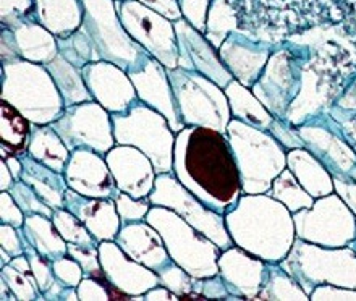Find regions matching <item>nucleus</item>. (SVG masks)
Segmentation results:
<instances>
[{
  "mask_svg": "<svg viewBox=\"0 0 356 301\" xmlns=\"http://www.w3.org/2000/svg\"><path fill=\"white\" fill-rule=\"evenodd\" d=\"M172 174L196 198L222 215L243 195L229 138L211 128L185 127L177 133Z\"/></svg>",
  "mask_w": 356,
  "mask_h": 301,
  "instance_id": "1",
  "label": "nucleus"
},
{
  "mask_svg": "<svg viewBox=\"0 0 356 301\" xmlns=\"http://www.w3.org/2000/svg\"><path fill=\"white\" fill-rule=\"evenodd\" d=\"M224 217L234 245L266 263L280 264L296 240L293 214L269 193H243Z\"/></svg>",
  "mask_w": 356,
  "mask_h": 301,
  "instance_id": "2",
  "label": "nucleus"
},
{
  "mask_svg": "<svg viewBox=\"0 0 356 301\" xmlns=\"http://www.w3.org/2000/svg\"><path fill=\"white\" fill-rule=\"evenodd\" d=\"M245 195L269 193L272 184L286 169V149L267 130L232 118L227 127Z\"/></svg>",
  "mask_w": 356,
  "mask_h": 301,
  "instance_id": "3",
  "label": "nucleus"
},
{
  "mask_svg": "<svg viewBox=\"0 0 356 301\" xmlns=\"http://www.w3.org/2000/svg\"><path fill=\"white\" fill-rule=\"evenodd\" d=\"M0 101L12 104L34 125H52L65 111V102L46 65L28 60L2 65Z\"/></svg>",
  "mask_w": 356,
  "mask_h": 301,
  "instance_id": "4",
  "label": "nucleus"
},
{
  "mask_svg": "<svg viewBox=\"0 0 356 301\" xmlns=\"http://www.w3.org/2000/svg\"><path fill=\"white\" fill-rule=\"evenodd\" d=\"M146 222L159 231L174 263L181 266L196 279L214 277L219 274L222 250L211 238L164 206H151Z\"/></svg>",
  "mask_w": 356,
  "mask_h": 301,
  "instance_id": "5",
  "label": "nucleus"
},
{
  "mask_svg": "<svg viewBox=\"0 0 356 301\" xmlns=\"http://www.w3.org/2000/svg\"><path fill=\"white\" fill-rule=\"evenodd\" d=\"M280 266L308 295L325 284L356 290V253L352 246L327 248L296 238Z\"/></svg>",
  "mask_w": 356,
  "mask_h": 301,
  "instance_id": "6",
  "label": "nucleus"
},
{
  "mask_svg": "<svg viewBox=\"0 0 356 301\" xmlns=\"http://www.w3.org/2000/svg\"><path fill=\"white\" fill-rule=\"evenodd\" d=\"M117 145L138 147L154 164L157 175L172 174L177 133L167 118L138 101L125 113H112Z\"/></svg>",
  "mask_w": 356,
  "mask_h": 301,
  "instance_id": "7",
  "label": "nucleus"
},
{
  "mask_svg": "<svg viewBox=\"0 0 356 301\" xmlns=\"http://www.w3.org/2000/svg\"><path fill=\"white\" fill-rule=\"evenodd\" d=\"M178 113L185 127H204L227 133L232 117L224 88L197 72L174 68L169 70Z\"/></svg>",
  "mask_w": 356,
  "mask_h": 301,
  "instance_id": "8",
  "label": "nucleus"
},
{
  "mask_svg": "<svg viewBox=\"0 0 356 301\" xmlns=\"http://www.w3.org/2000/svg\"><path fill=\"white\" fill-rule=\"evenodd\" d=\"M85 7L83 28L86 29L102 60L115 63L127 73L135 72L149 54L133 41L118 17L115 0H81Z\"/></svg>",
  "mask_w": 356,
  "mask_h": 301,
  "instance_id": "9",
  "label": "nucleus"
},
{
  "mask_svg": "<svg viewBox=\"0 0 356 301\" xmlns=\"http://www.w3.org/2000/svg\"><path fill=\"white\" fill-rule=\"evenodd\" d=\"M296 238L308 243L343 248L356 240V215L337 193L314 201L313 207L293 214Z\"/></svg>",
  "mask_w": 356,
  "mask_h": 301,
  "instance_id": "10",
  "label": "nucleus"
},
{
  "mask_svg": "<svg viewBox=\"0 0 356 301\" xmlns=\"http://www.w3.org/2000/svg\"><path fill=\"white\" fill-rule=\"evenodd\" d=\"M115 7L123 28L133 41L169 70L180 67V46L172 19L147 8L138 0H115Z\"/></svg>",
  "mask_w": 356,
  "mask_h": 301,
  "instance_id": "11",
  "label": "nucleus"
},
{
  "mask_svg": "<svg viewBox=\"0 0 356 301\" xmlns=\"http://www.w3.org/2000/svg\"><path fill=\"white\" fill-rule=\"evenodd\" d=\"M149 201L151 204L169 207L177 212L188 224L214 241L222 251L234 246V241L227 230L225 217L212 211L200 198H196L186 186L180 184V180L174 174L157 175L156 186L149 195Z\"/></svg>",
  "mask_w": 356,
  "mask_h": 301,
  "instance_id": "12",
  "label": "nucleus"
},
{
  "mask_svg": "<svg viewBox=\"0 0 356 301\" xmlns=\"http://www.w3.org/2000/svg\"><path fill=\"white\" fill-rule=\"evenodd\" d=\"M68 149H92L106 156L117 146L113 136L112 113L96 101L65 107L58 120L52 123Z\"/></svg>",
  "mask_w": 356,
  "mask_h": 301,
  "instance_id": "13",
  "label": "nucleus"
},
{
  "mask_svg": "<svg viewBox=\"0 0 356 301\" xmlns=\"http://www.w3.org/2000/svg\"><path fill=\"white\" fill-rule=\"evenodd\" d=\"M99 258L113 300H131L161 285L157 272L127 256L117 241H101Z\"/></svg>",
  "mask_w": 356,
  "mask_h": 301,
  "instance_id": "14",
  "label": "nucleus"
},
{
  "mask_svg": "<svg viewBox=\"0 0 356 301\" xmlns=\"http://www.w3.org/2000/svg\"><path fill=\"white\" fill-rule=\"evenodd\" d=\"M81 75L92 99L111 113H125L140 101L130 75L115 63L92 62L81 68Z\"/></svg>",
  "mask_w": 356,
  "mask_h": 301,
  "instance_id": "15",
  "label": "nucleus"
},
{
  "mask_svg": "<svg viewBox=\"0 0 356 301\" xmlns=\"http://www.w3.org/2000/svg\"><path fill=\"white\" fill-rule=\"evenodd\" d=\"M251 90L272 115L285 120L291 104L301 91V80L296 78L286 54L279 52L270 56L263 75Z\"/></svg>",
  "mask_w": 356,
  "mask_h": 301,
  "instance_id": "16",
  "label": "nucleus"
},
{
  "mask_svg": "<svg viewBox=\"0 0 356 301\" xmlns=\"http://www.w3.org/2000/svg\"><path fill=\"white\" fill-rule=\"evenodd\" d=\"M63 175L68 188L89 198L115 200L120 193L106 156L92 149L72 151Z\"/></svg>",
  "mask_w": 356,
  "mask_h": 301,
  "instance_id": "17",
  "label": "nucleus"
},
{
  "mask_svg": "<svg viewBox=\"0 0 356 301\" xmlns=\"http://www.w3.org/2000/svg\"><path fill=\"white\" fill-rule=\"evenodd\" d=\"M178 46H180V67L185 70L197 72L209 78L220 88H227L235 78L225 67L219 51L207 41L202 33L191 26L186 19L174 22Z\"/></svg>",
  "mask_w": 356,
  "mask_h": 301,
  "instance_id": "18",
  "label": "nucleus"
},
{
  "mask_svg": "<svg viewBox=\"0 0 356 301\" xmlns=\"http://www.w3.org/2000/svg\"><path fill=\"white\" fill-rule=\"evenodd\" d=\"M106 161L118 190L136 200L149 198L156 186L154 164L138 147L117 145L106 154Z\"/></svg>",
  "mask_w": 356,
  "mask_h": 301,
  "instance_id": "19",
  "label": "nucleus"
},
{
  "mask_svg": "<svg viewBox=\"0 0 356 301\" xmlns=\"http://www.w3.org/2000/svg\"><path fill=\"white\" fill-rule=\"evenodd\" d=\"M130 80L135 85L138 99L145 102L146 106L162 113L170 123V128L175 133L185 128L178 113L174 90H172L169 72L154 57H147V60L135 72L128 73Z\"/></svg>",
  "mask_w": 356,
  "mask_h": 301,
  "instance_id": "20",
  "label": "nucleus"
},
{
  "mask_svg": "<svg viewBox=\"0 0 356 301\" xmlns=\"http://www.w3.org/2000/svg\"><path fill=\"white\" fill-rule=\"evenodd\" d=\"M219 274L232 295L230 300H258L269 263L250 254L240 246H230L219 256Z\"/></svg>",
  "mask_w": 356,
  "mask_h": 301,
  "instance_id": "21",
  "label": "nucleus"
},
{
  "mask_svg": "<svg viewBox=\"0 0 356 301\" xmlns=\"http://www.w3.org/2000/svg\"><path fill=\"white\" fill-rule=\"evenodd\" d=\"M305 147L318 157L332 175H343L356 180V152L340 135L323 125L308 122L296 128Z\"/></svg>",
  "mask_w": 356,
  "mask_h": 301,
  "instance_id": "22",
  "label": "nucleus"
},
{
  "mask_svg": "<svg viewBox=\"0 0 356 301\" xmlns=\"http://www.w3.org/2000/svg\"><path fill=\"white\" fill-rule=\"evenodd\" d=\"M115 241L127 256L154 272H159L172 261L161 234L146 220L122 224Z\"/></svg>",
  "mask_w": 356,
  "mask_h": 301,
  "instance_id": "23",
  "label": "nucleus"
},
{
  "mask_svg": "<svg viewBox=\"0 0 356 301\" xmlns=\"http://www.w3.org/2000/svg\"><path fill=\"white\" fill-rule=\"evenodd\" d=\"M219 56L236 81L246 88H253L263 75L270 52L263 44L251 42L234 31L219 47Z\"/></svg>",
  "mask_w": 356,
  "mask_h": 301,
  "instance_id": "24",
  "label": "nucleus"
},
{
  "mask_svg": "<svg viewBox=\"0 0 356 301\" xmlns=\"http://www.w3.org/2000/svg\"><path fill=\"white\" fill-rule=\"evenodd\" d=\"M65 209L75 214L99 243L115 241L122 229L115 201L107 198H89L68 188L65 195Z\"/></svg>",
  "mask_w": 356,
  "mask_h": 301,
  "instance_id": "25",
  "label": "nucleus"
},
{
  "mask_svg": "<svg viewBox=\"0 0 356 301\" xmlns=\"http://www.w3.org/2000/svg\"><path fill=\"white\" fill-rule=\"evenodd\" d=\"M286 167L314 200L335 193L332 174L306 147L286 151Z\"/></svg>",
  "mask_w": 356,
  "mask_h": 301,
  "instance_id": "26",
  "label": "nucleus"
},
{
  "mask_svg": "<svg viewBox=\"0 0 356 301\" xmlns=\"http://www.w3.org/2000/svg\"><path fill=\"white\" fill-rule=\"evenodd\" d=\"M10 29L13 31L22 60L47 65L58 56L57 36L44 28L36 18L24 19Z\"/></svg>",
  "mask_w": 356,
  "mask_h": 301,
  "instance_id": "27",
  "label": "nucleus"
},
{
  "mask_svg": "<svg viewBox=\"0 0 356 301\" xmlns=\"http://www.w3.org/2000/svg\"><path fill=\"white\" fill-rule=\"evenodd\" d=\"M23 162L22 180L39 195V198L47 202L52 209L65 207V195L68 190L65 175L52 170L51 167L33 159L28 152L19 156Z\"/></svg>",
  "mask_w": 356,
  "mask_h": 301,
  "instance_id": "28",
  "label": "nucleus"
},
{
  "mask_svg": "<svg viewBox=\"0 0 356 301\" xmlns=\"http://www.w3.org/2000/svg\"><path fill=\"white\" fill-rule=\"evenodd\" d=\"M34 17L57 38L81 28L85 7L81 0H34Z\"/></svg>",
  "mask_w": 356,
  "mask_h": 301,
  "instance_id": "29",
  "label": "nucleus"
},
{
  "mask_svg": "<svg viewBox=\"0 0 356 301\" xmlns=\"http://www.w3.org/2000/svg\"><path fill=\"white\" fill-rule=\"evenodd\" d=\"M33 123L7 101H0V157L28 152Z\"/></svg>",
  "mask_w": 356,
  "mask_h": 301,
  "instance_id": "30",
  "label": "nucleus"
},
{
  "mask_svg": "<svg viewBox=\"0 0 356 301\" xmlns=\"http://www.w3.org/2000/svg\"><path fill=\"white\" fill-rule=\"evenodd\" d=\"M28 154L41 164L51 167L52 170L63 174L72 152L52 125H34L33 123Z\"/></svg>",
  "mask_w": 356,
  "mask_h": 301,
  "instance_id": "31",
  "label": "nucleus"
},
{
  "mask_svg": "<svg viewBox=\"0 0 356 301\" xmlns=\"http://www.w3.org/2000/svg\"><path fill=\"white\" fill-rule=\"evenodd\" d=\"M26 245L31 246L49 261H56L60 256L68 254V243L62 238L54 225L52 217L41 214L26 215L22 227Z\"/></svg>",
  "mask_w": 356,
  "mask_h": 301,
  "instance_id": "32",
  "label": "nucleus"
},
{
  "mask_svg": "<svg viewBox=\"0 0 356 301\" xmlns=\"http://www.w3.org/2000/svg\"><path fill=\"white\" fill-rule=\"evenodd\" d=\"M224 91L230 104L232 117L248 123V125L269 131L275 117L256 97L251 88H246L240 81L234 80L229 83V86L224 88Z\"/></svg>",
  "mask_w": 356,
  "mask_h": 301,
  "instance_id": "33",
  "label": "nucleus"
},
{
  "mask_svg": "<svg viewBox=\"0 0 356 301\" xmlns=\"http://www.w3.org/2000/svg\"><path fill=\"white\" fill-rule=\"evenodd\" d=\"M46 68L52 75L57 90L60 91V96L63 102H65V107L94 101L85 83V78L81 75L80 68L72 65V63L65 60L60 54H58L52 62H49Z\"/></svg>",
  "mask_w": 356,
  "mask_h": 301,
  "instance_id": "34",
  "label": "nucleus"
},
{
  "mask_svg": "<svg viewBox=\"0 0 356 301\" xmlns=\"http://www.w3.org/2000/svg\"><path fill=\"white\" fill-rule=\"evenodd\" d=\"M258 300L264 301H308L309 295L301 285L282 268L280 264L269 263L267 275Z\"/></svg>",
  "mask_w": 356,
  "mask_h": 301,
  "instance_id": "35",
  "label": "nucleus"
},
{
  "mask_svg": "<svg viewBox=\"0 0 356 301\" xmlns=\"http://www.w3.org/2000/svg\"><path fill=\"white\" fill-rule=\"evenodd\" d=\"M58 42V54L75 65L76 68H81L89 65L92 62H101L102 58L99 56L96 44L92 42L91 36H89L85 28L76 29L75 33L68 34L65 38H57Z\"/></svg>",
  "mask_w": 356,
  "mask_h": 301,
  "instance_id": "36",
  "label": "nucleus"
},
{
  "mask_svg": "<svg viewBox=\"0 0 356 301\" xmlns=\"http://www.w3.org/2000/svg\"><path fill=\"white\" fill-rule=\"evenodd\" d=\"M270 196H274L277 201H280L285 207H289L291 214L298 212L301 209H309L314 204V198L306 191L296 177L291 174L289 167L277 177L272 184V188L269 191Z\"/></svg>",
  "mask_w": 356,
  "mask_h": 301,
  "instance_id": "37",
  "label": "nucleus"
},
{
  "mask_svg": "<svg viewBox=\"0 0 356 301\" xmlns=\"http://www.w3.org/2000/svg\"><path fill=\"white\" fill-rule=\"evenodd\" d=\"M234 31H236V17L229 0H212L209 12H207L204 33L207 41L219 51V47Z\"/></svg>",
  "mask_w": 356,
  "mask_h": 301,
  "instance_id": "38",
  "label": "nucleus"
},
{
  "mask_svg": "<svg viewBox=\"0 0 356 301\" xmlns=\"http://www.w3.org/2000/svg\"><path fill=\"white\" fill-rule=\"evenodd\" d=\"M52 222L58 230V234L62 235V238L67 243L73 245H81V246H99V241L94 238L91 231H89L85 224L78 219L75 214H72L70 211L65 207H58L54 209Z\"/></svg>",
  "mask_w": 356,
  "mask_h": 301,
  "instance_id": "39",
  "label": "nucleus"
},
{
  "mask_svg": "<svg viewBox=\"0 0 356 301\" xmlns=\"http://www.w3.org/2000/svg\"><path fill=\"white\" fill-rule=\"evenodd\" d=\"M161 279V284L174 292L177 297L181 298H196L201 297V280L196 279L186 272L181 266H178L174 261L164 266L159 272H157Z\"/></svg>",
  "mask_w": 356,
  "mask_h": 301,
  "instance_id": "40",
  "label": "nucleus"
},
{
  "mask_svg": "<svg viewBox=\"0 0 356 301\" xmlns=\"http://www.w3.org/2000/svg\"><path fill=\"white\" fill-rule=\"evenodd\" d=\"M0 279H3L8 284L18 301H44V295L39 292L33 272L23 274L7 264L0 268Z\"/></svg>",
  "mask_w": 356,
  "mask_h": 301,
  "instance_id": "41",
  "label": "nucleus"
},
{
  "mask_svg": "<svg viewBox=\"0 0 356 301\" xmlns=\"http://www.w3.org/2000/svg\"><path fill=\"white\" fill-rule=\"evenodd\" d=\"M10 195L17 201V204L22 207L24 215L41 214L46 217H52L54 209L47 204L46 201L39 198V195L34 191L31 186L24 184L23 180H17L10 188Z\"/></svg>",
  "mask_w": 356,
  "mask_h": 301,
  "instance_id": "42",
  "label": "nucleus"
},
{
  "mask_svg": "<svg viewBox=\"0 0 356 301\" xmlns=\"http://www.w3.org/2000/svg\"><path fill=\"white\" fill-rule=\"evenodd\" d=\"M68 254L73 259H76L80 266L85 270V277H94L102 280L111 290V284L107 282L106 275H104L101 258H99V246H81V245H73L68 243Z\"/></svg>",
  "mask_w": 356,
  "mask_h": 301,
  "instance_id": "43",
  "label": "nucleus"
},
{
  "mask_svg": "<svg viewBox=\"0 0 356 301\" xmlns=\"http://www.w3.org/2000/svg\"><path fill=\"white\" fill-rule=\"evenodd\" d=\"M24 254L28 256L29 264H31V270H33L34 279H36V282H38L39 292L44 295L52 288L54 284L57 282L56 274H54V269H52V261L44 258L42 254H39L38 251L31 248L29 245H26Z\"/></svg>",
  "mask_w": 356,
  "mask_h": 301,
  "instance_id": "44",
  "label": "nucleus"
},
{
  "mask_svg": "<svg viewBox=\"0 0 356 301\" xmlns=\"http://www.w3.org/2000/svg\"><path fill=\"white\" fill-rule=\"evenodd\" d=\"M34 0H0L2 26L15 28L24 19L34 17Z\"/></svg>",
  "mask_w": 356,
  "mask_h": 301,
  "instance_id": "45",
  "label": "nucleus"
},
{
  "mask_svg": "<svg viewBox=\"0 0 356 301\" xmlns=\"http://www.w3.org/2000/svg\"><path fill=\"white\" fill-rule=\"evenodd\" d=\"M115 201L118 215H120L122 224H128V222H138V220H145L147 212L151 209V201L149 198H143V200H136L133 196L123 193L117 195Z\"/></svg>",
  "mask_w": 356,
  "mask_h": 301,
  "instance_id": "46",
  "label": "nucleus"
},
{
  "mask_svg": "<svg viewBox=\"0 0 356 301\" xmlns=\"http://www.w3.org/2000/svg\"><path fill=\"white\" fill-rule=\"evenodd\" d=\"M52 269L58 282L67 285V287H78L81 280L85 279V270L70 254L60 256V258L52 261Z\"/></svg>",
  "mask_w": 356,
  "mask_h": 301,
  "instance_id": "47",
  "label": "nucleus"
},
{
  "mask_svg": "<svg viewBox=\"0 0 356 301\" xmlns=\"http://www.w3.org/2000/svg\"><path fill=\"white\" fill-rule=\"evenodd\" d=\"M180 2L183 19H186L193 28L204 34L207 23V12L212 0H178Z\"/></svg>",
  "mask_w": 356,
  "mask_h": 301,
  "instance_id": "48",
  "label": "nucleus"
},
{
  "mask_svg": "<svg viewBox=\"0 0 356 301\" xmlns=\"http://www.w3.org/2000/svg\"><path fill=\"white\" fill-rule=\"evenodd\" d=\"M24 212L17 204L10 191H0V224H8L22 229L24 224Z\"/></svg>",
  "mask_w": 356,
  "mask_h": 301,
  "instance_id": "49",
  "label": "nucleus"
},
{
  "mask_svg": "<svg viewBox=\"0 0 356 301\" xmlns=\"http://www.w3.org/2000/svg\"><path fill=\"white\" fill-rule=\"evenodd\" d=\"M0 248L8 251L13 258L24 254L26 240L23 236V230L8 224H0Z\"/></svg>",
  "mask_w": 356,
  "mask_h": 301,
  "instance_id": "50",
  "label": "nucleus"
},
{
  "mask_svg": "<svg viewBox=\"0 0 356 301\" xmlns=\"http://www.w3.org/2000/svg\"><path fill=\"white\" fill-rule=\"evenodd\" d=\"M269 133L285 147L286 151L305 147V143L300 138L298 133H296V130H291L282 118H274V122H272V125L269 128Z\"/></svg>",
  "mask_w": 356,
  "mask_h": 301,
  "instance_id": "51",
  "label": "nucleus"
},
{
  "mask_svg": "<svg viewBox=\"0 0 356 301\" xmlns=\"http://www.w3.org/2000/svg\"><path fill=\"white\" fill-rule=\"evenodd\" d=\"M80 301H108L113 300L111 290L102 280L94 277H85L76 287Z\"/></svg>",
  "mask_w": 356,
  "mask_h": 301,
  "instance_id": "52",
  "label": "nucleus"
},
{
  "mask_svg": "<svg viewBox=\"0 0 356 301\" xmlns=\"http://www.w3.org/2000/svg\"><path fill=\"white\" fill-rule=\"evenodd\" d=\"M311 301H356V290L337 285H318L309 295Z\"/></svg>",
  "mask_w": 356,
  "mask_h": 301,
  "instance_id": "53",
  "label": "nucleus"
},
{
  "mask_svg": "<svg viewBox=\"0 0 356 301\" xmlns=\"http://www.w3.org/2000/svg\"><path fill=\"white\" fill-rule=\"evenodd\" d=\"M201 298L207 300H230L232 295L227 288V284L220 274L214 275V277H207L201 280Z\"/></svg>",
  "mask_w": 356,
  "mask_h": 301,
  "instance_id": "54",
  "label": "nucleus"
},
{
  "mask_svg": "<svg viewBox=\"0 0 356 301\" xmlns=\"http://www.w3.org/2000/svg\"><path fill=\"white\" fill-rule=\"evenodd\" d=\"M335 193L342 198L356 215V180L343 175H332Z\"/></svg>",
  "mask_w": 356,
  "mask_h": 301,
  "instance_id": "55",
  "label": "nucleus"
},
{
  "mask_svg": "<svg viewBox=\"0 0 356 301\" xmlns=\"http://www.w3.org/2000/svg\"><path fill=\"white\" fill-rule=\"evenodd\" d=\"M138 2L146 5L147 8L154 10V12L164 15L165 18L172 22H178L183 18L180 2L178 0H138Z\"/></svg>",
  "mask_w": 356,
  "mask_h": 301,
  "instance_id": "56",
  "label": "nucleus"
},
{
  "mask_svg": "<svg viewBox=\"0 0 356 301\" xmlns=\"http://www.w3.org/2000/svg\"><path fill=\"white\" fill-rule=\"evenodd\" d=\"M17 60H22V57H19L13 31L7 26H2V65Z\"/></svg>",
  "mask_w": 356,
  "mask_h": 301,
  "instance_id": "57",
  "label": "nucleus"
},
{
  "mask_svg": "<svg viewBox=\"0 0 356 301\" xmlns=\"http://www.w3.org/2000/svg\"><path fill=\"white\" fill-rule=\"evenodd\" d=\"M146 301H178L180 297H177L174 292H170L169 288L164 285H157V287L151 288L149 292H146Z\"/></svg>",
  "mask_w": 356,
  "mask_h": 301,
  "instance_id": "58",
  "label": "nucleus"
},
{
  "mask_svg": "<svg viewBox=\"0 0 356 301\" xmlns=\"http://www.w3.org/2000/svg\"><path fill=\"white\" fill-rule=\"evenodd\" d=\"M15 181L17 180L10 172L7 162H5V159H0V191H10Z\"/></svg>",
  "mask_w": 356,
  "mask_h": 301,
  "instance_id": "59",
  "label": "nucleus"
},
{
  "mask_svg": "<svg viewBox=\"0 0 356 301\" xmlns=\"http://www.w3.org/2000/svg\"><path fill=\"white\" fill-rule=\"evenodd\" d=\"M5 162H7L8 169L10 172H12L15 180H22V174H23V162L22 159H19V156H8L7 159H5Z\"/></svg>",
  "mask_w": 356,
  "mask_h": 301,
  "instance_id": "60",
  "label": "nucleus"
},
{
  "mask_svg": "<svg viewBox=\"0 0 356 301\" xmlns=\"http://www.w3.org/2000/svg\"><path fill=\"white\" fill-rule=\"evenodd\" d=\"M10 266L12 268H15L17 270H19V272L23 274H31V264H29V259L26 254H19V256H15V258L12 259V263H10Z\"/></svg>",
  "mask_w": 356,
  "mask_h": 301,
  "instance_id": "61",
  "label": "nucleus"
},
{
  "mask_svg": "<svg viewBox=\"0 0 356 301\" xmlns=\"http://www.w3.org/2000/svg\"><path fill=\"white\" fill-rule=\"evenodd\" d=\"M0 300L2 301H18L15 293L12 292V288L8 287V284L5 282L3 279H0Z\"/></svg>",
  "mask_w": 356,
  "mask_h": 301,
  "instance_id": "62",
  "label": "nucleus"
},
{
  "mask_svg": "<svg viewBox=\"0 0 356 301\" xmlns=\"http://www.w3.org/2000/svg\"><path fill=\"white\" fill-rule=\"evenodd\" d=\"M350 246H352V248L355 250V253H356V240H355V241H353V243H352V245H350Z\"/></svg>",
  "mask_w": 356,
  "mask_h": 301,
  "instance_id": "63",
  "label": "nucleus"
},
{
  "mask_svg": "<svg viewBox=\"0 0 356 301\" xmlns=\"http://www.w3.org/2000/svg\"><path fill=\"white\" fill-rule=\"evenodd\" d=\"M118 2H123V0H118Z\"/></svg>",
  "mask_w": 356,
  "mask_h": 301,
  "instance_id": "64",
  "label": "nucleus"
}]
</instances>
